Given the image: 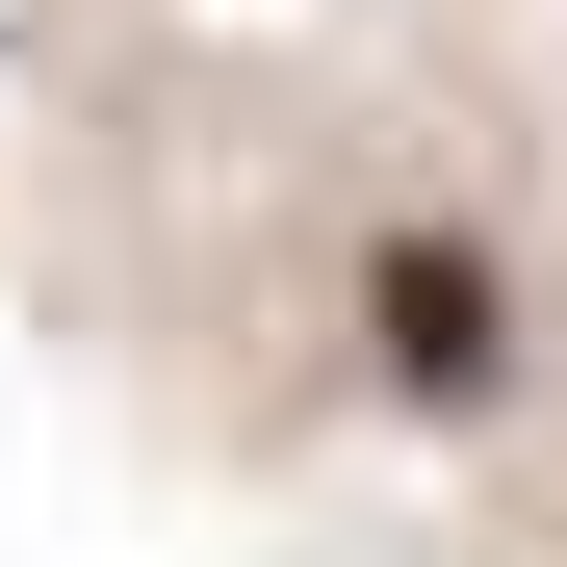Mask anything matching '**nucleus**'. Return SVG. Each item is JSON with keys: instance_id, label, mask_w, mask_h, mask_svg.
<instances>
[{"instance_id": "f257e3e1", "label": "nucleus", "mask_w": 567, "mask_h": 567, "mask_svg": "<svg viewBox=\"0 0 567 567\" xmlns=\"http://www.w3.org/2000/svg\"><path fill=\"white\" fill-rule=\"evenodd\" d=\"M361 336H388L413 413H491L516 388V258L491 233H388V258H361Z\"/></svg>"}]
</instances>
